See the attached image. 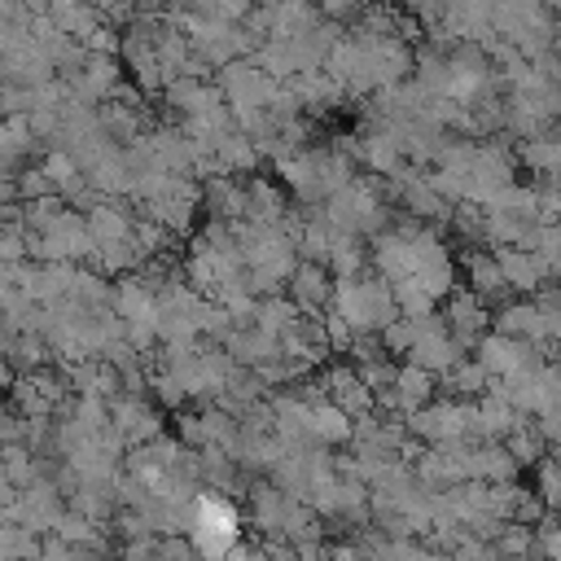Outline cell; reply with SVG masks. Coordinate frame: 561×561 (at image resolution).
Listing matches in <instances>:
<instances>
[{
    "label": "cell",
    "mask_w": 561,
    "mask_h": 561,
    "mask_svg": "<svg viewBox=\"0 0 561 561\" xmlns=\"http://www.w3.org/2000/svg\"><path fill=\"white\" fill-rule=\"evenodd\" d=\"M280 184L294 193V202H324L333 188H342L359 162H355V136H333L324 145H302L272 162Z\"/></svg>",
    "instance_id": "1"
},
{
    "label": "cell",
    "mask_w": 561,
    "mask_h": 561,
    "mask_svg": "<svg viewBox=\"0 0 561 561\" xmlns=\"http://www.w3.org/2000/svg\"><path fill=\"white\" fill-rule=\"evenodd\" d=\"M324 311L342 316L351 324V333H377L381 324H390L399 316L390 280L381 272H373V267H364L355 276H333V294H329Z\"/></svg>",
    "instance_id": "2"
},
{
    "label": "cell",
    "mask_w": 561,
    "mask_h": 561,
    "mask_svg": "<svg viewBox=\"0 0 561 561\" xmlns=\"http://www.w3.org/2000/svg\"><path fill=\"white\" fill-rule=\"evenodd\" d=\"M245 530V517H241V504L228 495V491H215V486H202L193 495V522H188V539H193V552L197 557H228L237 548Z\"/></svg>",
    "instance_id": "3"
},
{
    "label": "cell",
    "mask_w": 561,
    "mask_h": 561,
    "mask_svg": "<svg viewBox=\"0 0 561 561\" xmlns=\"http://www.w3.org/2000/svg\"><path fill=\"white\" fill-rule=\"evenodd\" d=\"M31 259H57V263H88L92 259V232L79 206L61 202L39 228H31Z\"/></svg>",
    "instance_id": "4"
},
{
    "label": "cell",
    "mask_w": 561,
    "mask_h": 561,
    "mask_svg": "<svg viewBox=\"0 0 561 561\" xmlns=\"http://www.w3.org/2000/svg\"><path fill=\"white\" fill-rule=\"evenodd\" d=\"M140 215L162 224L175 237H188L197 215H202V180L197 175H171L149 202H140Z\"/></svg>",
    "instance_id": "5"
},
{
    "label": "cell",
    "mask_w": 561,
    "mask_h": 561,
    "mask_svg": "<svg viewBox=\"0 0 561 561\" xmlns=\"http://www.w3.org/2000/svg\"><path fill=\"white\" fill-rule=\"evenodd\" d=\"M469 403L473 399L434 394L430 403L412 408L403 416V425H408V434L416 443H460V438H469Z\"/></svg>",
    "instance_id": "6"
},
{
    "label": "cell",
    "mask_w": 561,
    "mask_h": 561,
    "mask_svg": "<svg viewBox=\"0 0 561 561\" xmlns=\"http://www.w3.org/2000/svg\"><path fill=\"white\" fill-rule=\"evenodd\" d=\"M460 355H469V351L451 337V329L443 324V311L412 316V337H408L403 359H412V364H421V368H430V373H438V377H443Z\"/></svg>",
    "instance_id": "7"
},
{
    "label": "cell",
    "mask_w": 561,
    "mask_h": 561,
    "mask_svg": "<svg viewBox=\"0 0 561 561\" xmlns=\"http://www.w3.org/2000/svg\"><path fill=\"white\" fill-rule=\"evenodd\" d=\"M110 425L118 430V438L127 447H140L158 434H167V421H162V403L145 390H118L110 394Z\"/></svg>",
    "instance_id": "8"
},
{
    "label": "cell",
    "mask_w": 561,
    "mask_h": 561,
    "mask_svg": "<svg viewBox=\"0 0 561 561\" xmlns=\"http://www.w3.org/2000/svg\"><path fill=\"white\" fill-rule=\"evenodd\" d=\"M61 513H66V491H61V482H57L53 473H39L35 482H26V486L13 491V504H9L4 517H13V522H22V526H31L35 535H44V530L57 526Z\"/></svg>",
    "instance_id": "9"
},
{
    "label": "cell",
    "mask_w": 561,
    "mask_h": 561,
    "mask_svg": "<svg viewBox=\"0 0 561 561\" xmlns=\"http://www.w3.org/2000/svg\"><path fill=\"white\" fill-rule=\"evenodd\" d=\"M434 394H438V373H430V368H421V364L403 359V364L394 368V381H390L386 390H377L373 399H377V412H394V416H408L412 408L430 403Z\"/></svg>",
    "instance_id": "10"
},
{
    "label": "cell",
    "mask_w": 561,
    "mask_h": 561,
    "mask_svg": "<svg viewBox=\"0 0 561 561\" xmlns=\"http://www.w3.org/2000/svg\"><path fill=\"white\" fill-rule=\"evenodd\" d=\"M438 311H443V324L451 329V337L465 346V351H473V342L491 329V302H482L469 285H451V294L438 302Z\"/></svg>",
    "instance_id": "11"
},
{
    "label": "cell",
    "mask_w": 561,
    "mask_h": 561,
    "mask_svg": "<svg viewBox=\"0 0 561 561\" xmlns=\"http://www.w3.org/2000/svg\"><path fill=\"white\" fill-rule=\"evenodd\" d=\"M316 381H320L324 399H333V403H337L346 416H359V412L377 408V399H373V386L364 381V373H359L351 359H346V364H320Z\"/></svg>",
    "instance_id": "12"
},
{
    "label": "cell",
    "mask_w": 561,
    "mask_h": 561,
    "mask_svg": "<svg viewBox=\"0 0 561 561\" xmlns=\"http://www.w3.org/2000/svg\"><path fill=\"white\" fill-rule=\"evenodd\" d=\"M460 263V280L482 298V302H504V298H513V289H508V280H504V272H500V259H495V250L491 245H465V254L456 259Z\"/></svg>",
    "instance_id": "13"
},
{
    "label": "cell",
    "mask_w": 561,
    "mask_h": 561,
    "mask_svg": "<svg viewBox=\"0 0 561 561\" xmlns=\"http://www.w3.org/2000/svg\"><path fill=\"white\" fill-rule=\"evenodd\" d=\"M491 250H495L500 272H504L513 294H535V289H543L552 280L548 276V259L535 245H491Z\"/></svg>",
    "instance_id": "14"
},
{
    "label": "cell",
    "mask_w": 561,
    "mask_h": 561,
    "mask_svg": "<svg viewBox=\"0 0 561 561\" xmlns=\"http://www.w3.org/2000/svg\"><path fill=\"white\" fill-rule=\"evenodd\" d=\"M491 329H500V333H508V337H526V342H543V346H548V337H543V316H539L535 294H513V298L495 302V307H491Z\"/></svg>",
    "instance_id": "15"
},
{
    "label": "cell",
    "mask_w": 561,
    "mask_h": 561,
    "mask_svg": "<svg viewBox=\"0 0 561 561\" xmlns=\"http://www.w3.org/2000/svg\"><path fill=\"white\" fill-rule=\"evenodd\" d=\"M285 294L302 307V311H324L329 294H333V272L324 263H311V259H298L289 280H285Z\"/></svg>",
    "instance_id": "16"
},
{
    "label": "cell",
    "mask_w": 561,
    "mask_h": 561,
    "mask_svg": "<svg viewBox=\"0 0 561 561\" xmlns=\"http://www.w3.org/2000/svg\"><path fill=\"white\" fill-rule=\"evenodd\" d=\"M39 13L48 18V26L53 31H61V35H70V39H88L101 22H105V13L92 4V0H44L39 4Z\"/></svg>",
    "instance_id": "17"
},
{
    "label": "cell",
    "mask_w": 561,
    "mask_h": 561,
    "mask_svg": "<svg viewBox=\"0 0 561 561\" xmlns=\"http://www.w3.org/2000/svg\"><path fill=\"white\" fill-rule=\"evenodd\" d=\"M513 153H517V167H526L530 175H552V171H561V140H557L552 127H548V131H535V136H522V140L513 145Z\"/></svg>",
    "instance_id": "18"
},
{
    "label": "cell",
    "mask_w": 561,
    "mask_h": 561,
    "mask_svg": "<svg viewBox=\"0 0 561 561\" xmlns=\"http://www.w3.org/2000/svg\"><path fill=\"white\" fill-rule=\"evenodd\" d=\"M491 390V373L473 359V355H460L443 377H438V394H456V399H478Z\"/></svg>",
    "instance_id": "19"
},
{
    "label": "cell",
    "mask_w": 561,
    "mask_h": 561,
    "mask_svg": "<svg viewBox=\"0 0 561 561\" xmlns=\"http://www.w3.org/2000/svg\"><path fill=\"white\" fill-rule=\"evenodd\" d=\"M324 267H329L333 276H355V272L373 267V263H368V237H355V232H337V228H333Z\"/></svg>",
    "instance_id": "20"
},
{
    "label": "cell",
    "mask_w": 561,
    "mask_h": 561,
    "mask_svg": "<svg viewBox=\"0 0 561 561\" xmlns=\"http://www.w3.org/2000/svg\"><path fill=\"white\" fill-rule=\"evenodd\" d=\"M500 443L508 447V456L517 460V469H535V465L548 456V438H543V430L535 425V416H526L522 425H513Z\"/></svg>",
    "instance_id": "21"
},
{
    "label": "cell",
    "mask_w": 561,
    "mask_h": 561,
    "mask_svg": "<svg viewBox=\"0 0 561 561\" xmlns=\"http://www.w3.org/2000/svg\"><path fill=\"white\" fill-rule=\"evenodd\" d=\"M302 316V307L289 298V294H280V289H272V294H259V307H254V320L250 324H259V329H267V333H285V329H294V320Z\"/></svg>",
    "instance_id": "22"
},
{
    "label": "cell",
    "mask_w": 561,
    "mask_h": 561,
    "mask_svg": "<svg viewBox=\"0 0 561 561\" xmlns=\"http://www.w3.org/2000/svg\"><path fill=\"white\" fill-rule=\"evenodd\" d=\"M390 294H394V311L399 316H430V311H438V298L416 280V276H399V280H390Z\"/></svg>",
    "instance_id": "23"
},
{
    "label": "cell",
    "mask_w": 561,
    "mask_h": 561,
    "mask_svg": "<svg viewBox=\"0 0 561 561\" xmlns=\"http://www.w3.org/2000/svg\"><path fill=\"white\" fill-rule=\"evenodd\" d=\"M0 557H39V535L13 517H0Z\"/></svg>",
    "instance_id": "24"
},
{
    "label": "cell",
    "mask_w": 561,
    "mask_h": 561,
    "mask_svg": "<svg viewBox=\"0 0 561 561\" xmlns=\"http://www.w3.org/2000/svg\"><path fill=\"white\" fill-rule=\"evenodd\" d=\"M535 302H539V316H543V337L548 346H561V285H543L535 289Z\"/></svg>",
    "instance_id": "25"
},
{
    "label": "cell",
    "mask_w": 561,
    "mask_h": 561,
    "mask_svg": "<svg viewBox=\"0 0 561 561\" xmlns=\"http://www.w3.org/2000/svg\"><path fill=\"white\" fill-rule=\"evenodd\" d=\"M535 491L543 495V504H548V508H557V504H561V460L543 456V460L535 465Z\"/></svg>",
    "instance_id": "26"
},
{
    "label": "cell",
    "mask_w": 561,
    "mask_h": 561,
    "mask_svg": "<svg viewBox=\"0 0 561 561\" xmlns=\"http://www.w3.org/2000/svg\"><path fill=\"white\" fill-rule=\"evenodd\" d=\"M535 552L539 557H561V526L552 522V513L535 526Z\"/></svg>",
    "instance_id": "27"
},
{
    "label": "cell",
    "mask_w": 561,
    "mask_h": 561,
    "mask_svg": "<svg viewBox=\"0 0 561 561\" xmlns=\"http://www.w3.org/2000/svg\"><path fill=\"white\" fill-rule=\"evenodd\" d=\"M552 522H557V526H561V504H557V508H552Z\"/></svg>",
    "instance_id": "28"
}]
</instances>
